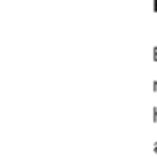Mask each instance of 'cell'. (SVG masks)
I'll return each instance as SVG.
<instances>
[{"label": "cell", "mask_w": 157, "mask_h": 163, "mask_svg": "<svg viewBox=\"0 0 157 163\" xmlns=\"http://www.w3.org/2000/svg\"><path fill=\"white\" fill-rule=\"evenodd\" d=\"M154 121H155V123H157V107H155V109H154Z\"/></svg>", "instance_id": "1"}, {"label": "cell", "mask_w": 157, "mask_h": 163, "mask_svg": "<svg viewBox=\"0 0 157 163\" xmlns=\"http://www.w3.org/2000/svg\"><path fill=\"white\" fill-rule=\"evenodd\" d=\"M154 58H155V60H157V46H155V48H154Z\"/></svg>", "instance_id": "2"}, {"label": "cell", "mask_w": 157, "mask_h": 163, "mask_svg": "<svg viewBox=\"0 0 157 163\" xmlns=\"http://www.w3.org/2000/svg\"><path fill=\"white\" fill-rule=\"evenodd\" d=\"M154 9L157 11V0H154Z\"/></svg>", "instance_id": "3"}, {"label": "cell", "mask_w": 157, "mask_h": 163, "mask_svg": "<svg viewBox=\"0 0 157 163\" xmlns=\"http://www.w3.org/2000/svg\"><path fill=\"white\" fill-rule=\"evenodd\" d=\"M154 153H157V142L154 144Z\"/></svg>", "instance_id": "4"}, {"label": "cell", "mask_w": 157, "mask_h": 163, "mask_svg": "<svg viewBox=\"0 0 157 163\" xmlns=\"http://www.w3.org/2000/svg\"><path fill=\"white\" fill-rule=\"evenodd\" d=\"M154 89L157 91V81H154Z\"/></svg>", "instance_id": "5"}]
</instances>
